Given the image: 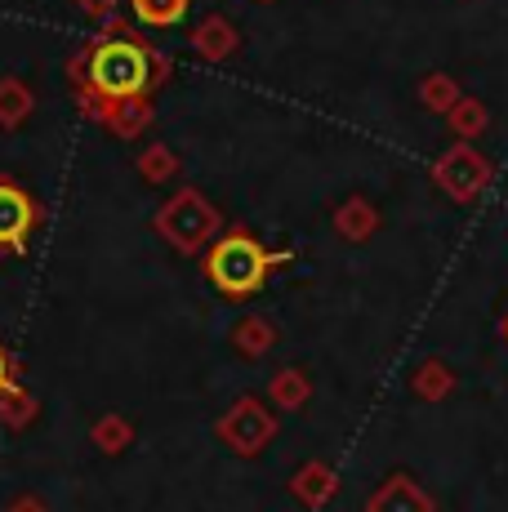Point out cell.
Wrapping results in <instances>:
<instances>
[{
  "label": "cell",
  "instance_id": "obj_1",
  "mask_svg": "<svg viewBox=\"0 0 508 512\" xmlns=\"http://www.w3.org/2000/svg\"><path fill=\"white\" fill-rule=\"evenodd\" d=\"M112 32L116 36L94 41L90 54L72 58V85L90 116H103L107 103H116V98L148 94L165 76V58L156 49L134 41V36H121V27H112Z\"/></svg>",
  "mask_w": 508,
  "mask_h": 512
},
{
  "label": "cell",
  "instance_id": "obj_17",
  "mask_svg": "<svg viewBox=\"0 0 508 512\" xmlns=\"http://www.w3.org/2000/svg\"><path fill=\"white\" fill-rule=\"evenodd\" d=\"M0 392H9V366H5V352H0Z\"/></svg>",
  "mask_w": 508,
  "mask_h": 512
},
{
  "label": "cell",
  "instance_id": "obj_14",
  "mask_svg": "<svg viewBox=\"0 0 508 512\" xmlns=\"http://www.w3.org/2000/svg\"><path fill=\"white\" fill-rule=\"evenodd\" d=\"M139 170L148 174V179H170V174H174V156L165 152V147H152V152L139 161Z\"/></svg>",
  "mask_w": 508,
  "mask_h": 512
},
{
  "label": "cell",
  "instance_id": "obj_12",
  "mask_svg": "<svg viewBox=\"0 0 508 512\" xmlns=\"http://www.w3.org/2000/svg\"><path fill=\"white\" fill-rule=\"evenodd\" d=\"M451 125L464 134V139H473V134H482V125H486V107L477 103V98H459L451 107Z\"/></svg>",
  "mask_w": 508,
  "mask_h": 512
},
{
  "label": "cell",
  "instance_id": "obj_6",
  "mask_svg": "<svg viewBox=\"0 0 508 512\" xmlns=\"http://www.w3.org/2000/svg\"><path fill=\"white\" fill-rule=\"evenodd\" d=\"M99 121L116 134V139H139V134L152 125V103H148V94L116 98V103H107V112L99 116Z\"/></svg>",
  "mask_w": 508,
  "mask_h": 512
},
{
  "label": "cell",
  "instance_id": "obj_15",
  "mask_svg": "<svg viewBox=\"0 0 508 512\" xmlns=\"http://www.w3.org/2000/svg\"><path fill=\"white\" fill-rule=\"evenodd\" d=\"M277 397L286 401V406H299V401H304V379H299V374H281V379H277Z\"/></svg>",
  "mask_w": 508,
  "mask_h": 512
},
{
  "label": "cell",
  "instance_id": "obj_9",
  "mask_svg": "<svg viewBox=\"0 0 508 512\" xmlns=\"http://www.w3.org/2000/svg\"><path fill=\"white\" fill-rule=\"evenodd\" d=\"M32 116V90L23 81H0V125H23Z\"/></svg>",
  "mask_w": 508,
  "mask_h": 512
},
{
  "label": "cell",
  "instance_id": "obj_11",
  "mask_svg": "<svg viewBox=\"0 0 508 512\" xmlns=\"http://www.w3.org/2000/svg\"><path fill=\"white\" fill-rule=\"evenodd\" d=\"M375 210H370L366 201H348L344 210H339V232L344 236H353V241H361V236H370L375 232Z\"/></svg>",
  "mask_w": 508,
  "mask_h": 512
},
{
  "label": "cell",
  "instance_id": "obj_10",
  "mask_svg": "<svg viewBox=\"0 0 508 512\" xmlns=\"http://www.w3.org/2000/svg\"><path fill=\"white\" fill-rule=\"evenodd\" d=\"M375 512H428V499L419 495L410 481H397V486H384V490H379Z\"/></svg>",
  "mask_w": 508,
  "mask_h": 512
},
{
  "label": "cell",
  "instance_id": "obj_7",
  "mask_svg": "<svg viewBox=\"0 0 508 512\" xmlns=\"http://www.w3.org/2000/svg\"><path fill=\"white\" fill-rule=\"evenodd\" d=\"M192 45H197L201 58H210V63H219V58H228L232 49H237V32H232L228 18H205V23L192 32Z\"/></svg>",
  "mask_w": 508,
  "mask_h": 512
},
{
  "label": "cell",
  "instance_id": "obj_13",
  "mask_svg": "<svg viewBox=\"0 0 508 512\" xmlns=\"http://www.w3.org/2000/svg\"><path fill=\"white\" fill-rule=\"evenodd\" d=\"M419 94H424V103H428V107H437V112H451V107L459 103V90H455L451 76H428L424 90H419Z\"/></svg>",
  "mask_w": 508,
  "mask_h": 512
},
{
  "label": "cell",
  "instance_id": "obj_16",
  "mask_svg": "<svg viewBox=\"0 0 508 512\" xmlns=\"http://www.w3.org/2000/svg\"><path fill=\"white\" fill-rule=\"evenodd\" d=\"M72 5H76V9H85L90 18H107V14L116 9V0H72Z\"/></svg>",
  "mask_w": 508,
  "mask_h": 512
},
{
  "label": "cell",
  "instance_id": "obj_4",
  "mask_svg": "<svg viewBox=\"0 0 508 512\" xmlns=\"http://www.w3.org/2000/svg\"><path fill=\"white\" fill-rule=\"evenodd\" d=\"M433 179L442 183L455 201H477V196H482V187L491 183V165H486L468 143H455L451 152L433 165Z\"/></svg>",
  "mask_w": 508,
  "mask_h": 512
},
{
  "label": "cell",
  "instance_id": "obj_8",
  "mask_svg": "<svg viewBox=\"0 0 508 512\" xmlns=\"http://www.w3.org/2000/svg\"><path fill=\"white\" fill-rule=\"evenodd\" d=\"M188 5L192 0H130L134 18H139L143 27H179Z\"/></svg>",
  "mask_w": 508,
  "mask_h": 512
},
{
  "label": "cell",
  "instance_id": "obj_3",
  "mask_svg": "<svg viewBox=\"0 0 508 512\" xmlns=\"http://www.w3.org/2000/svg\"><path fill=\"white\" fill-rule=\"evenodd\" d=\"M156 232L174 245V250H201L205 241H214L219 232V210L197 192V187H183L156 214Z\"/></svg>",
  "mask_w": 508,
  "mask_h": 512
},
{
  "label": "cell",
  "instance_id": "obj_2",
  "mask_svg": "<svg viewBox=\"0 0 508 512\" xmlns=\"http://www.w3.org/2000/svg\"><path fill=\"white\" fill-rule=\"evenodd\" d=\"M290 259H295L290 250L272 254V250H263L246 228H232L205 254V277H210V285L223 299H250V294H259L263 285H268V272Z\"/></svg>",
  "mask_w": 508,
  "mask_h": 512
},
{
  "label": "cell",
  "instance_id": "obj_5",
  "mask_svg": "<svg viewBox=\"0 0 508 512\" xmlns=\"http://www.w3.org/2000/svg\"><path fill=\"white\" fill-rule=\"evenodd\" d=\"M36 228V201L18 183L0 179V250H27V236Z\"/></svg>",
  "mask_w": 508,
  "mask_h": 512
}]
</instances>
